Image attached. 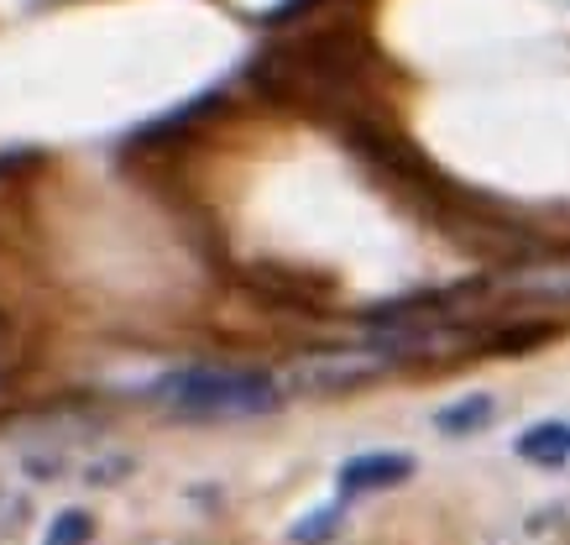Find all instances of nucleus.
<instances>
[{
	"label": "nucleus",
	"instance_id": "423d86ee",
	"mask_svg": "<svg viewBox=\"0 0 570 545\" xmlns=\"http://www.w3.org/2000/svg\"><path fill=\"white\" fill-rule=\"evenodd\" d=\"M519 294H539V300H570V263H539V267H519L513 273Z\"/></svg>",
	"mask_w": 570,
	"mask_h": 545
},
{
	"label": "nucleus",
	"instance_id": "f03ea898",
	"mask_svg": "<svg viewBox=\"0 0 570 545\" xmlns=\"http://www.w3.org/2000/svg\"><path fill=\"white\" fill-rule=\"evenodd\" d=\"M387 368H393V352H382V347H372V352H309L283 372V393L330 399V393H351V388L372 383Z\"/></svg>",
	"mask_w": 570,
	"mask_h": 545
},
{
	"label": "nucleus",
	"instance_id": "6e6552de",
	"mask_svg": "<svg viewBox=\"0 0 570 545\" xmlns=\"http://www.w3.org/2000/svg\"><path fill=\"white\" fill-rule=\"evenodd\" d=\"M89 541H95V519H89L85 509L52 514L48 535H42V545H89Z\"/></svg>",
	"mask_w": 570,
	"mask_h": 545
},
{
	"label": "nucleus",
	"instance_id": "39448f33",
	"mask_svg": "<svg viewBox=\"0 0 570 545\" xmlns=\"http://www.w3.org/2000/svg\"><path fill=\"white\" fill-rule=\"evenodd\" d=\"M498 420V399L492 393H461V399H450L445 409H434V430L440 436H476L487 425Z\"/></svg>",
	"mask_w": 570,
	"mask_h": 545
},
{
	"label": "nucleus",
	"instance_id": "20e7f679",
	"mask_svg": "<svg viewBox=\"0 0 570 545\" xmlns=\"http://www.w3.org/2000/svg\"><path fill=\"white\" fill-rule=\"evenodd\" d=\"M513 451H519L529 467H544V473H560L570 461V425L560 420H539L529 425L519 440H513Z\"/></svg>",
	"mask_w": 570,
	"mask_h": 545
},
{
	"label": "nucleus",
	"instance_id": "9b49d317",
	"mask_svg": "<svg viewBox=\"0 0 570 545\" xmlns=\"http://www.w3.org/2000/svg\"><path fill=\"white\" fill-rule=\"evenodd\" d=\"M141 545H178V541H141Z\"/></svg>",
	"mask_w": 570,
	"mask_h": 545
},
{
	"label": "nucleus",
	"instance_id": "1a4fd4ad",
	"mask_svg": "<svg viewBox=\"0 0 570 545\" xmlns=\"http://www.w3.org/2000/svg\"><path fill=\"white\" fill-rule=\"evenodd\" d=\"M137 467L131 457H100V461H85V483H95V488H110L116 477H126Z\"/></svg>",
	"mask_w": 570,
	"mask_h": 545
},
{
	"label": "nucleus",
	"instance_id": "f257e3e1",
	"mask_svg": "<svg viewBox=\"0 0 570 545\" xmlns=\"http://www.w3.org/2000/svg\"><path fill=\"white\" fill-rule=\"evenodd\" d=\"M147 399L174 420H257L283 405V383L257 368L189 362V368L157 372L147 383Z\"/></svg>",
	"mask_w": 570,
	"mask_h": 545
},
{
	"label": "nucleus",
	"instance_id": "7ed1b4c3",
	"mask_svg": "<svg viewBox=\"0 0 570 545\" xmlns=\"http://www.w3.org/2000/svg\"><path fill=\"white\" fill-rule=\"evenodd\" d=\"M419 461L409 451H362V457H346L341 473H335V493L341 498H366V493H387V488H403L414 477Z\"/></svg>",
	"mask_w": 570,
	"mask_h": 545
},
{
	"label": "nucleus",
	"instance_id": "0eeeda50",
	"mask_svg": "<svg viewBox=\"0 0 570 545\" xmlns=\"http://www.w3.org/2000/svg\"><path fill=\"white\" fill-rule=\"evenodd\" d=\"M341 509H346V498H335V504H325V509L304 514L294 529H288V541L294 545H325L335 529H341Z\"/></svg>",
	"mask_w": 570,
	"mask_h": 545
},
{
	"label": "nucleus",
	"instance_id": "9d476101",
	"mask_svg": "<svg viewBox=\"0 0 570 545\" xmlns=\"http://www.w3.org/2000/svg\"><path fill=\"white\" fill-rule=\"evenodd\" d=\"M21 519H27V498H21V493H6V488H0V541H6V535H17Z\"/></svg>",
	"mask_w": 570,
	"mask_h": 545
}]
</instances>
